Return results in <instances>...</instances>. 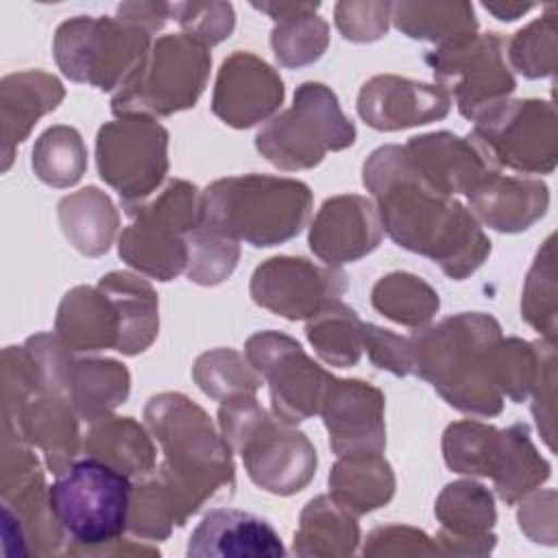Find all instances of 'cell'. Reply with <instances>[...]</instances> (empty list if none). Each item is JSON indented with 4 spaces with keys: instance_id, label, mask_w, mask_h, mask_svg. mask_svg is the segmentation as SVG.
<instances>
[{
    "instance_id": "obj_1",
    "label": "cell",
    "mask_w": 558,
    "mask_h": 558,
    "mask_svg": "<svg viewBox=\"0 0 558 558\" xmlns=\"http://www.w3.org/2000/svg\"><path fill=\"white\" fill-rule=\"evenodd\" d=\"M364 185L379 198V218L403 248L432 257L462 279L490 251L473 216L447 194L429 187L414 170L405 148L386 146L364 163Z\"/></svg>"
},
{
    "instance_id": "obj_2",
    "label": "cell",
    "mask_w": 558,
    "mask_h": 558,
    "mask_svg": "<svg viewBox=\"0 0 558 558\" xmlns=\"http://www.w3.org/2000/svg\"><path fill=\"white\" fill-rule=\"evenodd\" d=\"M497 340L495 318L460 314L412 338V368L432 381L449 405L482 416L497 414Z\"/></svg>"
},
{
    "instance_id": "obj_3",
    "label": "cell",
    "mask_w": 558,
    "mask_h": 558,
    "mask_svg": "<svg viewBox=\"0 0 558 558\" xmlns=\"http://www.w3.org/2000/svg\"><path fill=\"white\" fill-rule=\"evenodd\" d=\"M146 418L166 451L157 482L174 508L177 525H183L216 488L233 486L229 447L218 440L207 414L181 395L153 397Z\"/></svg>"
},
{
    "instance_id": "obj_4",
    "label": "cell",
    "mask_w": 558,
    "mask_h": 558,
    "mask_svg": "<svg viewBox=\"0 0 558 558\" xmlns=\"http://www.w3.org/2000/svg\"><path fill=\"white\" fill-rule=\"evenodd\" d=\"M312 207L305 183L275 177L216 181L201 196V227L253 246H272L296 235Z\"/></svg>"
},
{
    "instance_id": "obj_5",
    "label": "cell",
    "mask_w": 558,
    "mask_h": 558,
    "mask_svg": "<svg viewBox=\"0 0 558 558\" xmlns=\"http://www.w3.org/2000/svg\"><path fill=\"white\" fill-rule=\"evenodd\" d=\"M129 475L100 458L70 464L48 486V499L57 523L70 536L72 554H89L116 543L129 525L131 512Z\"/></svg>"
},
{
    "instance_id": "obj_6",
    "label": "cell",
    "mask_w": 558,
    "mask_h": 558,
    "mask_svg": "<svg viewBox=\"0 0 558 558\" xmlns=\"http://www.w3.org/2000/svg\"><path fill=\"white\" fill-rule=\"evenodd\" d=\"M225 438L240 451L251 480L275 495L301 490L316 469V451L301 432L272 421L253 395L229 397L220 408Z\"/></svg>"
},
{
    "instance_id": "obj_7",
    "label": "cell",
    "mask_w": 558,
    "mask_h": 558,
    "mask_svg": "<svg viewBox=\"0 0 558 558\" xmlns=\"http://www.w3.org/2000/svg\"><path fill=\"white\" fill-rule=\"evenodd\" d=\"M355 142V126L338 107L336 94L320 83H303L294 107L257 133V150L283 170L312 168L325 153Z\"/></svg>"
},
{
    "instance_id": "obj_8",
    "label": "cell",
    "mask_w": 558,
    "mask_h": 558,
    "mask_svg": "<svg viewBox=\"0 0 558 558\" xmlns=\"http://www.w3.org/2000/svg\"><path fill=\"white\" fill-rule=\"evenodd\" d=\"M209 54L194 39L183 35L161 37L124 81L113 98V113L168 116L194 107L205 87Z\"/></svg>"
},
{
    "instance_id": "obj_9",
    "label": "cell",
    "mask_w": 558,
    "mask_h": 558,
    "mask_svg": "<svg viewBox=\"0 0 558 558\" xmlns=\"http://www.w3.org/2000/svg\"><path fill=\"white\" fill-rule=\"evenodd\" d=\"M135 222L120 235V257L161 281L172 279L187 262V240L201 225V198L196 187L172 181L148 205L124 207Z\"/></svg>"
},
{
    "instance_id": "obj_10",
    "label": "cell",
    "mask_w": 558,
    "mask_h": 558,
    "mask_svg": "<svg viewBox=\"0 0 558 558\" xmlns=\"http://www.w3.org/2000/svg\"><path fill=\"white\" fill-rule=\"evenodd\" d=\"M469 142L486 166L551 172L556 163V116L549 102H499L484 111Z\"/></svg>"
},
{
    "instance_id": "obj_11",
    "label": "cell",
    "mask_w": 558,
    "mask_h": 558,
    "mask_svg": "<svg viewBox=\"0 0 558 558\" xmlns=\"http://www.w3.org/2000/svg\"><path fill=\"white\" fill-rule=\"evenodd\" d=\"M144 33H122L109 20L65 22L54 41V54L65 76L98 89L120 87L146 57Z\"/></svg>"
},
{
    "instance_id": "obj_12",
    "label": "cell",
    "mask_w": 558,
    "mask_h": 558,
    "mask_svg": "<svg viewBox=\"0 0 558 558\" xmlns=\"http://www.w3.org/2000/svg\"><path fill=\"white\" fill-rule=\"evenodd\" d=\"M168 133L150 120H120L98 133V170L113 185L124 207L140 205L163 179Z\"/></svg>"
},
{
    "instance_id": "obj_13",
    "label": "cell",
    "mask_w": 558,
    "mask_h": 558,
    "mask_svg": "<svg viewBox=\"0 0 558 558\" xmlns=\"http://www.w3.org/2000/svg\"><path fill=\"white\" fill-rule=\"evenodd\" d=\"M501 44L497 33L469 35L425 57L434 76L451 85L447 92H453L460 113L469 120H477L514 89V78L501 61Z\"/></svg>"
},
{
    "instance_id": "obj_14",
    "label": "cell",
    "mask_w": 558,
    "mask_h": 558,
    "mask_svg": "<svg viewBox=\"0 0 558 558\" xmlns=\"http://www.w3.org/2000/svg\"><path fill=\"white\" fill-rule=\"evenodd\" d=\"M246 353L255 368L268 377L279 418L294 423L320 410L333 377L316 366L292 338L264 331L248 340Z\"/></svg>"
},
{
    "instance_id": "obj_15",
    "label": "cell",
    "mask_w": 558,
    "mask_h": 558,
    "mask_svg": "<svg viewBox=\"0 0 558 558\" xmlns=\"http://www.w3.org/2000/svg\"><path fill=\"white\" fill-rule=\"evenodd\" d=\"M342 279L340 272L320 270L307 259L275 257L255 270L251 294L257 305L299 320L336 303L344 290Z\"/></svg>"
},
{
    "instance_id": "obj_16",
    "label": "cell",
    "mask_w": 558,
    "mask_h": 558,
    "mask_svg": "<svg viewBox=\"0 0 558 558\" xmlns=\"http://www.w3.org/2000/svg\"><path fill=\"white\" fill-rule=\"evenodd\" d=\"M381 405L384 397L377 388L331 379L320 405L331 449L338 456L379 453L384 449Z\"/></svg>"
},
{
    "instance_id": "obj_17",
    "label": "cell",
    "mask_w": 558,
    "mask_h": 558,
    "mask_svg": "<svg viewBox=\"0 0 558 558\" xmlns=\"http://www.w3.org/2000/svg\"><path fill=\"white\" fill-rule=\"evenodd\" d=\"M357 111L379 131H397L445 118L449 92L442 85H425L410 78L377 76L368 81L357 100Z\"/></svg>"
},
{
    "instance_id": "obj_18",
    "label": "cell",
    "mask_w": 558,
    "mask_h": 558,
    "mask_svg": "<svg viewBox=\"0 0 558 558\" xmlns=\"http://www.w3.org/2000/svg\"><path fill=\"white\" fill-rule=\"evenodd\" d=\"M283 100L281 78L253 54L238 52L220 68L214 113L231 126H251Z\"/></svg>"
},
{
    "instance_id": "obj_19",
    "label": "cell",
    "mask_w": 558,
    "mask_h": 558,
    "mask_svg": "<svg viewBox=\"0 0 558 558\" xmlns=\"http://www.w3.org/2000/svg\"><path fill=\"white\" fill-rule=\"evenodd\" d=\"M283 554V543L266 519L235 508L209 510L187 543L190 558H277Z\"/></svg>"
},
{
    "instance_id": "obj_20",
    "label": "cell",
    "mask_w": 558,
    "mask_h": 558,
    "mask_svg": "<svg viewBox=\"0 0 558 558\" xmlns=\"http://www.w3.org/2000/svg\"><path fill=\"white\" fill-rule=\"evenodd\" d=\"M379 238L381 222L373 203L360 196H338L323 205L310 246L327 264H342L371 253Z\"/></svg>"
},
{
    "instance_id": "obj_21",
    "label": "cell",
    "mask_w": 558,
    "mask_h": 558,
    "mask_svg": "<svg viewBox=\"0 0 558 558\" xmlns=\"http://www.w3.org/2000/svg\"><path fill=\"white\" fill-rule=\"evenodd\" d=\"M477 216L497 231L514 233L527 229L547 209V185L532 179H514L490 166L466 192Z\"/></svg>"
},
{
    "instance_id": "obj_22",
    "label": "cell",
    "mask_w": 558,
    "mask_h": 558,
    "mask_svg": "<svg viewBox=\"0 0 558 558\" xmlns=\"http://www.w3.org/2000/svg\"><path fill=\"white\" fill-rule=\"evenodd\" d=\"M436 514L442 521L440 543L447 551L477 554L473 543L486 551L493 549L497 538L486 532L495 523V508L484 486L473 482L449 484L438 499Z\"/></svg>"
},
{
    "instance_id": "obj_23",
    "label": "cell",
    "mask_w": 558,
    "mask_h": 558,
    "mask_svg": "<svg viewBox=\"0 0 558 558\" xmlns=\"http://www.w3.org/2000/svg\"><path fill=\"white\" fill-rule=\"evenodd\" d=\"M57 329L74 351H100L107 347L118 351L122 336L118 305L102 286L98 290L76 288L68 292L59 307Z\"/></svg>"
},
{
    "instance_id": "obj_24",
    "label": "cell",
    "mask_w": 558,
    "mask_h": 558,
    "mask_svg": "<svg viewBox=\"0 0 558 558\" xmlns=\"http://www.w3.org/2000/svg\"><path fill=\"white\" fill-rule=\"evenodd\" d=\"M63 98V87L54 76L41 72L13 74L2 81V122H4V170L11 163V146L20 144L33 122L54 109Z\"/></svg>"
},
{
    "instance_id": "obj_25",
    "label": "cell",
    "mask_w": 558,
    "mask_h": 558,
    "mask_svg": "<svg viewBox=\"0 0 558 558\" xmlns=\"http://www.w3.org/2000/svg\"><path fill=\"white\" fill-rule=\"evenodd\" d=\"M331 499L349 514H364L384 506L395 490V480L379 453H360L342 460L329 475Z\"/></svg>"
},
{
    "instance_id": "obj_26",
    "label": "cell",
    "mask_w": 558,
    "mask_h": 558,
    "mask_svg": "<svg viewBox=\"0 0 558 558\" xmlns=\"http://www.w3.org/2000/svg\"><path fill=\"white\" fill-rule=\"evenodd\" d=\"M512 449V429L497 432L480 423H456L445 434V460L458 473L501 477Z\"/></svg>"
},
{
    "instance_id": "obj_27",
    "label": "cell",
    "mask_w": 558,
    "mask_h": 558,
    "mask_svg": "<svg viewBox=\"0 0 558 558\" xmlns=\"http://www.w3.org/2000/svg\"><path fill=\"white\" fill-rule=\"evenodd\" d=\"M100 286L111 294L118 305L122 336L118 351L137 353L144 351L157 333V299L150 286L129 272H111L102 277Z\"/></svg>"
},
{
    "instance_id": "obj_28",
    "label": "cell",
    "mask_w": 558,
    "mask_h": 558,
    "mask_svg": "<svg viewBox=\"0 0 558 558\" xmlns=\"http://www.w3.org/2000/svg\"><path fill=\"white\" fill-rule=\"evenodd\" d=\"M59 220L68 240L85 255L105 253L118 227L111 201L96 187L65 196L59 203Z\"/></svg>"
},
{
    "instance_id": "obj_29",
    "label": "cell",
    "mask_w": 558,
    "mask_h": 558,
    "mask_svg": "<svg viewBox=\"0 0 558 558\" xmlns=\"http://www.w3.org/2000/svg\"><path fill=\"white\" fill-rule=\"evenodd\" d=\"M360 530L344 508L329 497H316L301 517V530L294 534V551L301 556H342L353 554Z\"/></svg>"
},
{
    "instance_id": "obj_30",
    "label": "cell",
    "mask_w": 558,
    "mask_h": 558,
    "mask_svg": "<svg viewBox=\"0 0 558 558\" xmlns=\"http://www.w3.org/2000/svg\"><path fill=\"white\" fill-rule=\"evenodd\" d=\"M85 449L89 456L105 460L126 475H146L153 471V447L144 429L131 418H113L94 425Z\"/></svg>"
},
{
    "instance_id": "obj_31",
    "label": "cell",
    "mask_w": 558,
    "mask_h": 558,
    "mask_svg": "<svg viewBox=\"0 0 558 558\" xmlns=\"http://www.w3.org/2000/svg\"><path fill=\"white\" fill-rule=\"evenodd\" d=\"M307 338L316 351L336 366H351L360 357L364 344V323L340 301L320 310L307 325Z\"/></svg>"
},
{
    "instance_id": "obj_32",
    "label": "cell",
    "mask_w": 558,
    "mask_h": 558,
    "mask_svg": "<svg viewBox=\"0 0 558 558\" xmlns=\"http://www.w3.org/2000/svg\"><path fill=\"white\" fill-rule=\"evenodd\" d=\"M373 305L403 325L427 323L438 310V294L412 275H390L373 290Z\"/></svg>"
},
{
    "instance_id": "obj_33",
    "label": "cell",
    "mask_w": 558,
    "mask_h": 558,
    "mask_svg": "<svg viewBox=\"0 0 558 558\" xmlns=\"http://www.w3.org/2000/svg\"><path fill=\"white\" fill-rule=\"evenodd\" d=\"M37 177L50 185H72L85 170V148L81 135L70 126L48 129L33 153Z\"/></svg>"
},
{
    "instance_id": "obj_34",
    "label": "cell",
    "mask_w": 558,
    "mask_h": 558,
    "mask_svg": "<svg viewBox=\"0 0 558 558\" xmlns=\"http://www.w3.org/2000/svg\"><path fill=\"white\" fill-rule=\"evenodd\" d=\"M187 262L192 281L203 286L220 283L235 268L238 242L198 225L187 235Z\"/></svg>"
},
{
    "instance_id": "obj_35",
    "label": "cell",
    "mask_w": 558,
    "mask_h": 558,
    "mask_svg": "<svg viewBox=\"0 0 558 558\" xmlns=\"http://www.w3.org/2000/svg\"><path fill=\"white\" fill-rule=\"evenodd\" d=\"M194 377L198 386L214 399L225 397V388L229 395H253L259 386V379L242 364L240 355L233 351H214L198 357Z\"/></svg>"
},
{
    "instance_id": "obj_36",
    "label": "cell",
    "mask_w": 558,
    "mask_h": 558,
    "mask_svg": "<svg viewBox=\"0 0 558 558\" xmlns=\"http://www.w3.org/2000/svg\"><path fill=\"white\" fill-rule=\"evenodd\" d=\"M364 340L366 349L371 353V360L395 375H408L412 373V347L410 342L401 340L399 336L379 329L375 325H364Z\"/></svg>"
}]
</instances>
